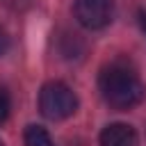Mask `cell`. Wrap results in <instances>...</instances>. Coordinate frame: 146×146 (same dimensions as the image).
Returning a JSON list of instances; mask_svg holds the SVG:
<instances>
[{"label": "cell", "mask_w": 146, "mask_h": 146, "mask_svg": "<svg viewBox=\"0 0 146 146\" xmlns=\"http://www.w3.org/2000/svg\"><path fill=\"white\" fill-rule=\"evenodd\" d=\"M98 89L105 98V103L114 110H130L139 105L146 96V87L125 62H112L100 71Z\"/></svg>", "instance_id": "obj_1"}, {"label": "cell", "mask_w": 146, "mask_h": 146, "mask_svg": "<svg viewBox=\"0 0 146 146\" xmlns=\"http://www.w3.org/2000/svg\"><path fill=\"white\" fill-rule=\"evenodd\" d=\"M39 110L46 119H52V121L68 119L78 110V96L66 82H59V80L46 82L39 91Z\"/></svg>", "instance_id": "obj_2"}, {"label": "cell", "mask_w": 146, "mask_h": 146, "mask_svg": "<svg viewBox=\"0 0 146 146\" xmlns=\"http://www.w3.org/2000/svg\"><path fill=\"white\" fill-rule=\"evenodd\" d=\"M73 14L87 30H103L114 16V0H73Z\"/></svg>", "instance_id": "obj_3"}, {"label": "cell", "mask_w": 146, "mask_h": 146, "mask_svg": "<svg viewBox=\"0 0 146 146\" xmlns=\"http://www.w3.org/2000/svg\"><path fill=\"white\" fill-rule=\"evenodd\" d=\"M100 146H137V132L128 123H110L98 137Z\"/></svg>", "instance_id": "obj_4"}, {"label": "cell", "mask_w": 146, "mask_h": 146, "mask_svg": "<svg viewBox=\"0 0 146 146\" xmlns=\"http://www.w3.org/2000/svg\"><path fill=\"white\" fill-rule=\"evenodd\" d=\"M23 141H25V146H55L52 137L41 125H27L23 132Z\"/></svg>", "instance_id": "obj_5"}, {"label": "cell", "mask_w": 146, "mask_h": 146, "mask_svg": "<svg viewBox=\"0 0 146 146\" xmlns=\"http://www.w3.org/2000/svg\"><path fill=\"white\" fill-rule=\"evenodd\" d=\"M9 110H11V100H9V94L5 89H0V125L9 119Z\"/></svg>", "instance_id": "obj_6"}, {"label": "cell", "mask_w": 146, "mask_h": 146, "mask_svg": "<svg viewBox=\"0 0 146 146\" xmlns=\"http://www.w3.org/2000/svg\"><path fill=\"white\" fill-rule=\"evenodd\" d=\"M7 48H9V36L5 34V30L0 27V55H5L7 52Z\"/></svg>", "instance_id": "obj_7"}, {"label": "cell", "mask_w": 146, "mask_h": 146, "mask_svg": "<svg viewBox=\"0 0 146 146\" xmlns=\"http://www.w3.org/2000/svg\"><path fill=\"white\" fill-rule=\"evenodd\" d=\"M137 23H139L141 32L146 34V9H139V11H137Z\"/></svg>", "instance_id": "obj_8"}, {"label": "cell", "mask_w": 146, "mask_h": 146, "mask_svg": "<svg viewBox=\"0 0 146 146\" xmlns=\"http://www.w3.org/2000/svg\"><path fill=\"white\" fill-rule=\"evenodd\" d=\"M0 146H2V144H0Z\"/></svg>", "instance_id": "obj_9"}]
</instances>
